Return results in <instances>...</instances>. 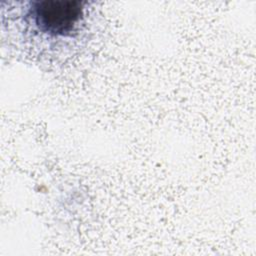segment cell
Returning <instances> with one entry per match:
<instances>
[{
	"mask_svg": "<svg viewBox=\"0 0 256 256\" xmlns=\"http://www.w3.org/2000/svg\"><path fill=\"white\" fill-rule=\"evenodd\" d=\"M31 17L36 27L51 36L70 35L83 17V2L78 0H44L35 2Z\"/></svg>",
	"mask_w": 256,
	"mask_h": 256,
	"instance_id": "obj_1",
	"label": "cell"
}]
</instances>
